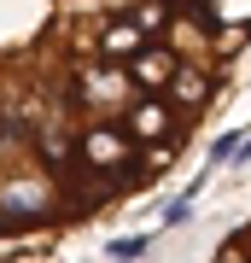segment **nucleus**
<instances>
[{
    "label": "nucleus",
    "mask_w": 251,
    "mask_h": 263,
    "mask_svg": "<svg viewBox=\"0 0 251 263\" xmlns=\"http://www.w3.org/2000/svg\"><path fill=\"white\" fill-rule=\"evenodd\" d=\"M251 59V0H0V257L146 199Z\"/></svg>",
    "instance_id": "obj_1"
},
{
    "label": "nucleus",
    "mask_w": 251,
    "mask_h": 263,
    "mask_svg": "<svg viewBox=\"0 0 251 263\" xmlns=\"http://www.w3.org/2000/svg\"><path fill=\"white\" fill-rule=\"evenodd\" d=\"M205 263H251V216H245L240 228H228V234H222V246H216Z\"/></svg>",
    "instance_id": "obj_2"
}]
</instances>
